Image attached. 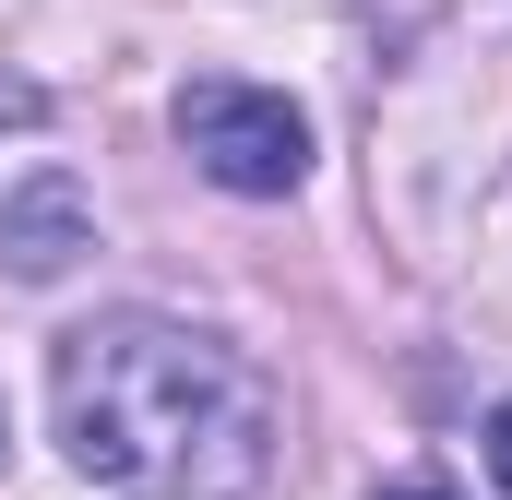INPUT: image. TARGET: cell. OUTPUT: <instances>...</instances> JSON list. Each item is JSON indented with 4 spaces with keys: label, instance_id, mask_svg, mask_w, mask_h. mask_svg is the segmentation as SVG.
Listing matches in <instances>:
<instances>
[{
    "label": "cell",
    "instance_id": "cell-6",
    "mask_svg": "<svg viewBox=\"0 0 512 500\" xmlns=\"http://www.w3.org/2000/svg\"><path fill=\"white\" fill-rule=\"evenodd\" d=\"M382 500H453V489H429V477H405V489H382Z\"/></svg>",
    "mask_w": 512,
    "mask_h": 500
},
{
    "label": "cell",
    "instance_id": "cell-4",
    "mask_svg": "<svg viewBox=\"0 0 512 500\" xmlns=\"http://www.w3.org/2000/svg\"><path fill=\"white\" fill-rule=\"evenodd\" d=\"M489 477H501V489H512V393H501V405H489Z\"/></svg>",
    "mask_w": 512,
    "mask_h": 500
},
{
    "label": "cell",
    "instance_id": "cell-2",
    "mask_svg": "<svg viewBox=\"0 0 512 500\" xmlns=\"http://www.w3.org/2000/svg\"><path fill=\"white\" fill-rule=\"evenodd\" d=\"M179 143H191V167L215 179V191H298L310 179V120L274 96V84H239V72H203V84H179Z\"/></svg>",
    "mask_w": 512,
    "mask_h": 500
},
{
    "label": "cell",
    "instance_id": "cell-5",
    "mask_svg": "<svg viewBox=\"0 0 512 500\" xmlns=\"http://www.w3.org/2000/svg\"><path fill=\"white\" fill-rule=\"evenodd\" d=\"M0 120H36V96H24V84H0Z\"/></svg>",
    "mask_w": 512,
    "mask_h": 500
},
{
    "label": "cell",
    "instance_id": "cell-3",
    "mask_svg": "<svg viewBox=\"0 0 512 500\" xmlns=\"http://www.w3.org/2000/svg\"><path fill=\"white\" fill-rule=\"evenodd\" d=\"M96 250V215H84V191L48 167V179H24L12 203H0V262L24 274V286H48V274H72Z\"/></svg>",
    "mask_w": 512,
    "mask_h": 500
},
{
    "label": "cell",
    "instance_id": "cell-1",
    "mask_svg": "<svg viewBox=\"0 0 512 500\" xmlns=\"http://www.w3.org/2000/svg\"><path fill=\"white\" fill-rule=\"evenodd\" d=\"M48 405H60L72 465L120 500H251L274 477L262 370L155 310H108V322L60 334Z\"/></svg>",
    "mask_w": 512,
    "mask_h": 500
}]
</instances>
